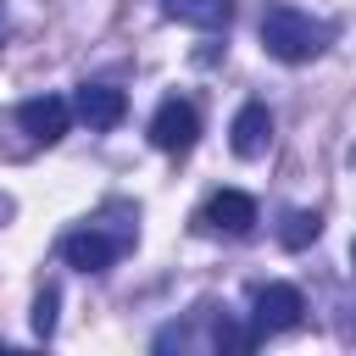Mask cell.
<instances>
[{
  "label": "cell",
  "instance_id": "obj_14",
  "mask_svg": "<svg viewBox=\"0 0 356 356\" xmlns=\"http://www.w3.org/2000/svg\"><path fill=\"white\" fill-rule=\"evenodd\" d=\"M0 33H6V17H0Z\"/></svg>",
  "mask_w": 356,
  "mask_h": 356
},
{
  "label": "cell",
  "instance_id": "obj_7",
  "mask_svg": "<svg viewBox=\"0 0 356 356\" xmlns=\"http://www.w3.org/2000/svg\"><path fill=\"white\" fill-rule=\"evenodd\" d=\"M228 145H234V156L256 161V156L273 145V111H267L261 100L239 106V111H234V122H228Z\"/></svg>",
  "mask_w": 356,
  "mask_h": 356
},
{
  "label": "cell",
  "instance_id": "obj_6",
  "mask_svg": "<svg viewBox=\"0 0 356 356\" xmlns=\"http://www.w3.org/2000/svg\"><path fill=\"white\" fill-rule=\"evenodd\" d=\"M200 228H211V234H250L256 228V200L245 189H217L200 206Z\"/></svg>",
  "mask_w": 356,
  "mask_h": 356
},
{
  "label": "cell",
  "instance_id": "obj_4",
  "mask_svg": "<svg viewBox=\"0 0 356 356\" xmlns=\"http://www.w3.org/2000/svg\"><path fill=\"white\" fill-rule=\"evenodd\" d=\"M117 256H122V239H111V234H106V228H95V222H83V228L61 234V261H67V267H78V273H106Z\"/></svg>",
  "mask_w": 356,
  "mask_h": 356
},
{
  "label": "cell",
  "instance_id": "obj_9",
  "mask_svg": "<svg viewBox=\"0 0 356 356\" xmlns=\"http://www.w3.org/2000/svg\"><path fill=\"white\" fill-rule=\"evenodd\" d=\"M161 11L172 17V22H189V28H228V17H234V0H161Z\"/></svg>",
  "mask_w": 356,
  "mask_h": 356
},
{
  "label": "cell",
  "instance_id": "obj_10",
  "mask_svg": "<svg viewBox=\"0 0 356 356\" xmlns=\"http://www.w3.org/2000/svg\"><path fill=\"white\" fill-rule=\"evenodd\" d=\"M317 234H323V217H317V211H289L284 228H278V245H284V250H306Z\"/></svg>",
  "mask_w": 356,
  "mask_h": 356
},
{
  "label": "cell",
  "instance_id": "obj_5",
  "mask_svg": "<svg viewBox=\"0 0 356 356\" xmlns=\"http://www.w3.org/2000/svg\"><path fill=\"white\" fill-rule=\"evenodd\" d=\"M17 122H22V134H28L33 145H56V139L67 134V122H72V100H61V95H33V100L17 106Z\"/></svg>",
  "mask_w": 356,
  "mask_h": 356
},
{
  "label": "cell",
  "instance_id": "obj_1",
  "mask_svg": "<svg viewBox=\"0 0 356 356\" xmlns=\"http://www.w3.org/2000/svg\"><path fill=\"white\" fill-rule=\"evenodd\" d=\"M328 39H334V28L317 22V17H306V11H295V6H273V11L261 17V50H267L273 61H284V67L317 61V56L328 50Z\"/></svg>",
  "mask_w": 356,
  "mask_h": 356
},
{
  "label": "cell",
  "instance_id": "obj_13",
  "mask_svg": "<svg viewBox=\"0 0 356 356\" xmlns=\"http://www.w3.org/2000/svg\"><path fill=\"white\" fill-rule=\"evenodd\" d=\"M350 267H356V239H350Z\"/></svg>",
  "mask_w": 356,
  "mask_h": 356
},
{
  "label": "cell",
  "instance_id": "obj_12",
  "mask_svg": "<svg viewBox=\"0 0 356 356\" xmlns=\"http://www.w3.org/2000/svg\"><path fill=\"white\" fill-rule=\"evenodd\" d=\"M33 334L39 339L56 334V289H39V300H33Z\"/></svg>",
  "mask_w": 356,
  "mask_h": 356
},
{
  "label": "cell",
  "instance_id": "obj_11",
  "mask_svg": "<svg viewBox=\"0 0 356 356\" xmlns=\"http://www.w3.org/2000/svg\"><path fill=\"white\" fill-rule=\"evenodd\" d=\"M211 339H217V350H250L261 334H256V328H239V323H228V317H222V323L211 328Z\"/></svg>",
  "mask_w": 356,
  "mask_h": 356
},
{
  "label": "cell",
  "instance_id": "obj_8",
  "mask_svg": "<svg viewBox=\"0 0 356 356\" xmlns=\"http://www.w3.org/2000/svg\"><path fill=\"white\" fill-rule=\"evenodd\" d=\"M72 117H83L89 128H117L128 117V95L111 89V83H83L72 95Z\"/></svg>",
  "mask_w": 356,
  "mask_h": 356
},
{
  "label": "cell",
  "instance_id": "obj_3",
  "mask_svg": "<svg viewBox=\"0 0 356 356\" xmlns=\"http://www.w3.org/2000/svg\"><path fill=\"white\" fill-rule=\"evenodd\" d=\"M250 328L267 339V334H289L295 323H300V312H306V300H300V289L295 284H261L256 295H250Z\"/></svg>",
  "mask_w": 356,
  "mask_h": 356
},
{
  "label": "cell",
  "instance_id": "obj_2",
  "mask_svg": "<svg viewBox=\"0 0 356 356\" xmlns=\"http://www.w3.org/2000/svg\"><path fill=\"white\" fill-rule=\"evenodd\" d=\"M195 139H200V111L189 100H178V95L161 100L156 117H150V145L167 150V156H184V150H195Z\"/></svg>",
  "mask_w": 356,
  "mask_h": 356
}]
</instances>
